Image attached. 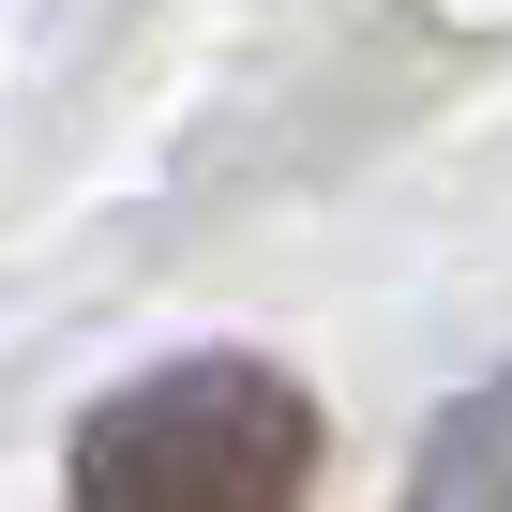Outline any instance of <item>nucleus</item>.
Segmentation results:
<instances>
[{
    "instance_id": "nucleus-1",
    "label": "nucleus",
    "mask_w": 512,
    "mask_h": 512,
    "mask_svg": "<svg viewBox=\"0 0 512 512\" xmlns=\"http://www.w3.org/2000/svg\"><path fill=\"white\" fill-rule=\"evenodd\" d=\"M317 392L256 347H196V362H151L121 377L76 452H61V512H302L317 497Z\"/></svg>"
},
{
    "instance_id": "nucleus-2",
    "label": "nucleus",
    "mask_w": 512,
    "mask_h": 512,
    "mask_svg": "<svg viewBox=\"0 0 512 512\" xmlns=\"http://www.w3.org/2000/svg\"><path fill=\"white\" fill-rule=\"evenodd\" d=\"M407 512H512V377H482V392H467V407L422 437Z\"/></svg>"
}]
</instances>
